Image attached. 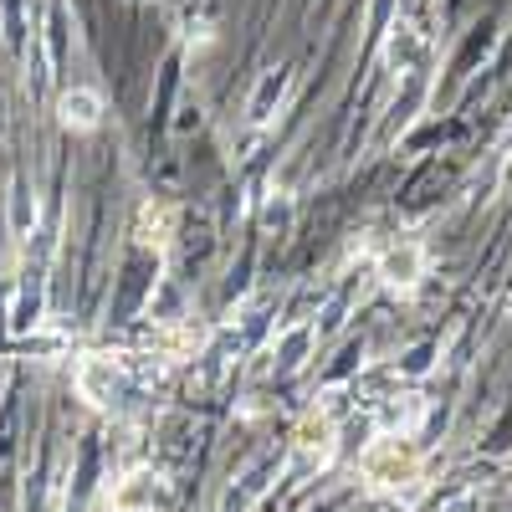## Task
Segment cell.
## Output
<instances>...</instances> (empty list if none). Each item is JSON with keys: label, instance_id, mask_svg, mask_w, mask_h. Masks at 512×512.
Segmentation results:
<instances>
[{"label": "cell", "instance_id": "obj_1", "mask_svg": "<svg viewBox=\"0 0 512 512\" xmlns=\"http://www.w3.org/2000/svg\"><path fill=\"white\" fill-rule=\"evenodd\" d=\"M359 472H364V482L374 487V492H410L415 482H420V451H415V441L410 436H400V431H384L379 441H369L364 451H359Z\"/></svg>", "mask_w": 512, "mask_h": 512}, {"label": "cell", "instance_id": "obj_2", "mask_svg": "<svg viewBox=\"0 0 512 512\" xmlns=\"http://www.w3.org/2000/svg\"><path fill=\"white\" fill-rule=\"evenodd\" d=\"M77 395L93 410H118L128 395V359L113 354H82L77 359Z\"/></svg>", "mask_w": 512, "mask_h": 512}, {"label": "cell", "instance_id": "obj_3", "mask_svg": "<svg viewBox=\"0 0 512 512\" xmlns=\"http://www.w3.org/2000/svg\"><path fill=\"white\" fill-rule=\"evenodd\" d=\"M108 507L113 512H164L169 507V477L154 466H134L108 487Z\"/></svg>", "mask_w": 512, "mask_h": 512}, {"label": "cell", "instance_id": "obj_4", "mask_svg": "<svg viewBox=\"0 0 512 512\" xmlns=\"http://www.w3.org/2000/svg\"><path fill=\"white\" fill-rule=\"evenodd\" d=\"M374 277L390 287V292L410 297V292L420 287V277H425V246H420L415 236H395L390 246L374 256Z\"/></svg>", "mask_w": 512, "mask_h": 512}, {"label": "cell", "instance_id": "obj_5", "mask_svg": "<svg viewBox=\"0 0 512 512\" xmlns=\"http://www.w3.org/2000/svg\"><path fill=\"white\" fill-rule=\"evenodd\" d=\"M333 446H338V425H333L328 410H308L303 420L292 425V451L303 456L308 466H328Z\"/></svg>", "mask_w": 512, "mask_h": 512}, {"label": "cell", "instance_id": "obj_6", "mask_svg": "<svg viewBox=\"0 0 512 512\" xmlns=\"http://www.w3.org/2000/svg\"><path fill=\"white\" fill-rule=\"evenodd\" d=\"M287 88H292V72L287 67H267L262 77H256L251 98H246V123L251 128H267L277 118V108L287 103Z\"/></svg>", "mask_w": 512, "mask_h": 512}, {"label": "cell", "instance_id": "obj_7", "mask_svg": "<svg viewBox=\"0 0 512 512\" xmlns=\"http://www.w3.org/2000/svg\"><path fill=\"white\" fill-rule=\"evenodd\" d=\"M313 349H318V328L303 323V318H292V323L272 338V364H277V374H297V369L313 359Z\"/></svg>", "mask_w": 512, "mask_h": 512}, {"label": "cell", "instance_id": "obj_8", "mask_svg": "<svg viewBox=\"0 0 512 512\" xmlns=\"http://www.w3.org/2000/svg\"><path fill=\"white\" fill-rule=\"evenodd\" d=\"M103 93L98 88H67L57 98V123L67 128V134H93V128L103 123Z\"/></svg>", "mask_w": 512, "mask_h": 512}, {"label": "cell", "instance_id": "obj_9", "mask_svg": "<svg viewBox=\"0 0 512 512\" xmlns=\"http://www.w3.org/2000/svg\"><path fill=\"white\" fill-rule=\"evenodd\" d=\"M420 57H425V31L415 21H400L390 31V41H384V67H390L395 77H405V72L420 67Z\"/></svg>", "mask_w": 512, "mask_h": 512}, {"label": "cell", "instance_id": "obj_10", "mask_svg": "<svg viewBox=\"0 0 512 512\" xmlns=\"http://www.w3.org/2000/svg\"><path fill=\"white\" fill-rule=\"evenodd\" d=\"M205 344V328L195 318H180V323H159L154 328V349L159 359H195Z\"/></svg>", "mask_w": 512, "mask_h": 512}, {"label": "cell", "instance_id": "obj_11", "mask_svg": "<svg viewBox=\"0 0 512 512\" xmlns=\"http://www.w3.org/2000/svg\"><path fill=\"white\" fill-rule=\"evenodd\" d=\"M175 226H180L175 205H164V200H144V205H139V241H144V246L169 251V241H175Z\"/></svg>", "mask_w": 512, "mask_h": 512}, {"label": "cell", "instance_id": "obj_12", "mask_svg": "<svg viewBox=\"0 0 512 512\" xmlns=\"http://www.w3.org/2000/svg\"><path fill=\"white\" fill-rule=\"evenodd\" d=\"M420 415H425V400H420L415 390H405V395H384V400H379V425H384V431L410 436Z\"/></svg>", "mask_w": 512, "mask_h": 512}, {"label": "cell", "instance_id": "obj_13", "mask_svg": "<svg viewBox=\"0 0 512 512\" xmlns=\"http://www.w3.org/2000/svg\"><path fill=\"white\" fill-rule=\"evenodd\" d=\"M6 205H11V236H16V246H26V241L36 236V221H41V205H36L31 185L16 180L11 195H6Z\"/></svg>", "mask_w": 512, "mask_h": 512}, {"label": "cell", "instance_id": "obj_14", "mask_svg": "<svg viewBox=\"0 0 512 512\" xmlns=\"http://www.w3.org/2000/svg\"><path fill=\"white\" fill-rule=\"evenodd\" d=\"M47 77H52V52H47V41H41V36H31V77H26L31 98L47 93Z\"/></svg>", "mask_w": 512, "mask_h": 512}, {"label": "cell", "instance_id": "obj_15", "mask_svg": "<svg viewBox=\"0 0 512 512\" xmlns=\"http://www.w3.org/2000/svg\"><path fill=\"white\" fill-rule=\"evenodd\" d=\"M431 364H436V344H420V349H410V354H405V364H400V369H405L410 379H420Z\"/></svg>", "mask_w": 512, "mask_h": 512}, {"label": "cell", "instance_id": "obj_16", "mask_svg": "<svg viewBox=\"0 0 512 512\" xmlns=\"http://www.w3.org/2000/svg\"><path fill=\"white\" fill-rule=\"evenodd\" d=\"M497 159H502V164H507V159H512V123H507V128H502V139H497Z\"/></svg>", "mask_w": 512, "mask_h": 512}, {"label": "cell", "instance_id": "obj_17", "mask_svg": "<svg viewBox=\"0 0 512 512\" xmlns=\"http://www.w3.org/2000/svg\"><path fill=\"white\" fill-rule=\"evenodd\" d=\"M507 313H512V297H507Z\"/></svg>", "mask_w": 512, "mask_h": 512}]
</instances>
